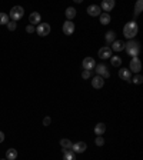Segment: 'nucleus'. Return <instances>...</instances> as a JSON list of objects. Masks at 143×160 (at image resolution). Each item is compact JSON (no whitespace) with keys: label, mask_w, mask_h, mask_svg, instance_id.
<instances>
[{"label":"nucleus","mask_w":143,"mask_h":160,"mask_svg":"<svg viewBox=\"0 0 143 160\" xmlns=\"http://www.w3.org/2000/svg\"><path fill=\"white\" fill-rule=\"evenodd\" d=\"M0 160H7V159H0Z\"/></svg>","instance_id":"72a5a7b5"},{"label":"nucleus","mask_w":143,"mask_h":160,"mask_svg":"<svg viewBox=\"0 0 143 160\" xmlns=\"http://www.w3.org/2000/svg\"><path fill=\"white\" fill-rule=\"evenodd\" d=\"M63 33L66 34V36H72L73 34V32H74V23L73 22H70V20H66L63 23Z\"/></svg>","instance_id":"6e6552de"},{"label":"nucleus","mask_w":143,"mask_h":160,"mask_svg":"<svg viewBox=\"0 0 143 160\" xmlns=\"http://www.w3.org/2000/svg\"><path fill=\"white\" fill-rule=\"evenodd\" d=\"M86 149L87 146L84 142H77V143H73V146H72V152L73 153H83Z\"/></svg>","instance_id":"9d476101"},{"label":"nucleus","mask_w":143,"mask_h":160,"mask_svg":"<svg viewBox=\"0 0 143 160\" xmlns=\"http://www.w3.org/2000/svg\"><path fill=\"white\" fill-rule=\"evenodd\" d=\"M26 32H27V33H33V32H34V27L32 26V24H27V26H26Z\"/></svg>","instance_id":"2f4dec72"},{"label":"nucleus","mask_w":143,"mask_h":160,"mask_svg":"<svg viewBox=\"0 0 143 160\" xmlns=\"http://www.w3.org/2000/svg\"><path fill=\"white\" fill-rule=\"evenodd\" d=\"M110 49L113 50V52H122L125 49V43L123 40H115L113 43H112V47Z\"/></svg>","instance_id":"dca6fc26"},{"label":"nucleus","mask_w":143,"mask_h":160,"mask_svg":"<svg viewBox=\"0 0 143 160\" xmlns=\"http://www.w3.org/2000/svg\"><path fill=\"white\" fill-rule=\"evenodd\" d=\"M40 20H42V16H40L39 12H32V13H30L29 22H30V24H32V26H33V24H39Z\"/></svg>","instance_id":"2eb2a0df"},{"label":"nucleus","mask_w":143,"mask_h":160,"mask_svg":"<svg viewBox=\"0 0 143 160\" xmlns=\"http://www.w3.org/2000/svg\"><path fill=\"white\" fill-rule=\"evenodd\" d=\"M137 32H139V26H137V23L135 20L127 22L123 27V34H125V37L129 40H133V37L137 34Z\"/></svg>","instance_id":"f257e3e1"},{"label":"nucleus","mask_w":143,"mask_h":160,"mask_svg":"<svg viewBox=\"0 0 143 160\" xmlns=\"http://www.w3.org/2000/svg\"><path fill=\"white\" fill-rule=\"evenodd\" d=\"M94 70H96L97 76L103 77V79H109V77H110L109 69L106 67V64H96V66H94Z\"/></svg>","instance_id":"423d86ee"},{"label":"nucleus","mask_w":143,"mask_h":160,"mask_svg":"<svg viewBox=\"0 0 143 160\" xmlns=\"http://www.w3.org/2000/svg\"><path fill=\"white\" fill-rule=\"evenodd\" d=\"M130 82H132V83H135V84H142L143 83V76L142 74H135V77H132V79H130Z\"/></svg>","instance_id":"a878e982"},{"label":"nucleus","mask_w":143,"mask_h":160,"mask_svg":"<svg viewBox=\"0 0 143 160\" xmlns=\"http://www.w3.org/2000/svg\"><path fill=\"white\" fill-rule=\"evenodd\" d=\"M50 30H52V27H50L49 23H42V22H40V23L37 24V27H36V33L39 34V36L44 37V36H47V34L50 33Z\"/></svg>","instance_id":"20e7f679"},{"label":"nucleus","mask_w":143,"mask_h":160,"mask_svg":"<svg viewBox=\"0 0 143 160\" xmlns=\"http://www.w3.org/2000/svg\"><path fill=\"white\" fill-rule=\"evenodd\" d=\"M105 132H106V124L105 123H97L96 126H94V133H96V136H102Z\"/></svg>","instance_id":"6ab92c4d"},{"label":"nucleus","mask_w":143,"mask_h":160,"mask_svg":"<svg viewBox=\"0 0 143 160\" xmlns=\"http://www.w3.org/2000/svg\"><path fill=\"white\" fill-rule=\"evenodd\" d=\"M16 27H17L16 22H9V23H7V29H9L10 32H14V30H16Z\"/></svg>","instance_id":"c756f323"},{"label":"nucleus","mask_w":143,"mask_h":160,"mask_svg":"<svg viewBox=\"0 0 143 160\" xmlns=\"http://www.w3.org/2000/svg\"><path fill=\"white\" fill-rule=\"evenodd\" d=\"M3 142H4V133L0 132V143H3Z\"/></svg>","instance_id":"473e14b6"},{"label":"nucleus","mask_w":143,"mask_h":160,"mask_svg":"<svg viewBox=\"0 0 143 160\" xmlns=\"http://www.w3.org/2000/svg\"><path fill=\"white\" fill-rule=\"evenodd\" d=\"M97 54H99L100 59H103V60L110 59V57H112V49H110L109 46H105V47H102V49H99Z\"/></svg>","instance_id":"1a4fd4ad"},{"label":"nucleus","mask_w":143,"mask_h":160,"mask_svg":"<svg viewBox=\"0 0 143 160\" xmlns=\"http://www.w3.org/2000/svg\"><path fill=\"white\" fill-rule=\"evenodd\" d=\"M64 14H66V19L72 22V19H74L77 13H76V9H74V7H67L66 12H64Z\"/></svg>","instance_id":"aec40b11"},{"label":"nucleus","mask_w":143,"mask_h":160,"mask_svg":"<svg viewBox=\"0 0 143 160\" xmlns=\"http://www.w3.org/2000/svg\"><path fill=\"white\" fill-rule=\"evenodd\" d=\"M82 66H83L84 70H90V72H92V70L94 69V66H96V62H94L93 57L87 56V57H84V59H83V62H82Z\"/></svg>","instance_id":"0eeeda50"},{"label":"nucleus","mask_w":143,"mask_h":160,"mask_svg":"<svg viewBox=\"0 0 143 160\" xmlns=\"http://www.w3.org/2000/svg\"><path fill=\"white\" fill-rule=\"evenodd\" d=\"M115 0H105V2H102V6H100V9L105 10V13H109V12H112L115 7Z\"/></svg>","instance_id":"9b49d317"},{"label":"nucleus","mask_w":143,"mask_h":160,"mask_svg":"<svg viewBox=\"0 0 143 160\" xmlns=\"http://www.w3.org/2000/svg\"><path fill=\"white\" fill-rule=\"evenodd\" d=\"M90 77H92V72H90V70H83V72H82V79L89 80Z\"/></svg>","instance_id":"cd10ccee"},{"label":"nucleus","mask_w":143,"mask_h":160,"mask_svg":"<svg viewBox=\"0 0 143 160\" xmlns=\"http://www.w3.org/2000/svg\"><path fill=\"white\" fill-rule=\"evenodd\" d=\"M94 143H96V146H99V147H102L105 144V139L102 136H97L96 137V140H94Z\"/></svg>","instance_id":"c85d7f7f"},{"label":"nucleus","mask_w":143,"mask_h":160,"mask_svg":"<svg viewBox=\"0 0 143 160\" xmlns=\"http://www.w3.org/2000/svg\"><path fill=\"white\" fill-rule=\"evenodd\" d=\"M105 40H106L107 44H112L115 40H116V33H115L113 30H109L106 33V36H105Z\"/></svg>","instance_id":"a211bd4d"},{"label":"nucleus","mask_w":143,"mask_h":160,"mask_svg":"<svg viewBox=\"0 0 143 160\" xmlns=\"http://www.w3.org/2000/svg\"><path fill=\"white\" fill-rule=\"evenodd\" d=\"M125 50L130 57H137L140 52V43L136 40H129L127 43H125Z\"/></svg>","instance_id":"f03ea898"},{"label":"nucleus","mask_w":143,"mask_h":160,"mask_svg":"<svg viewBox=\"0 0 143 160\" xmlns=\"http://www.w3.org/2000/svg\"><path fill=\"white\" fill-rule=\"evenodd\" d=\"M100 6H97V4H92V6L87 7V14L92 17H96V16H100Z\"/></svg>","instance_id":"f8f14e48"},{"label":"nucleus","mask_w":143,"mask_h":160,"mask_svg":"<svg viewBox=\"0 0 143 160\" xmlns=\"http://www.w3.org/2000/svg\"><path fill=\"white\" fill-rule=\"evenodd\" d=\"M50 123H52V119H50L49 116L44 117L43 119V126H50Z\"/></svg>","instance_id":"7c9ffc66"},{"label":"nucleus","mask_w":143,"mask_h":160,"mask_svg":"<svg viewBox=\"0 0 143 160\" xmlns=\"http://www.w3.org/2000/svg\"><path fill=\"white\" fill-rule=\"evenodd\" d=\"M9 16H10V19H12V22H17V20H20L24 16V9L22 6H14L13 9L10 10Z\"/></svg>","instance_id":"7ed1b4c3"},{"label":"nucleus","mask_w":143,"mask_h":160,"mask_svg":"<svg viewBox=\"0 0 143 160\" xmlns=\"http://www.w3.org/2000/svg\"><path fill=\"white\" fill-rule=\"evenodd\" d=\"M142 10H143V2H142V0H137L136 6H135V12H133L135 17H136L137 14H140V12H142Z\"/></svg>","instance_id":"393cba45"},{"label":"nucleus","mask_w":143,"mask_h":160,"mask_svg":"<svg viewBox=\"0 0 143 160\" xmlns=\"http://www.w3.org/2000/svg\"><path fill=\"white\" fill-rule=\"evenodd\" d=\"M9 23V14L0 13V24H7Z\"/></svg>","instance_id":"bb28decb"},{"label":"nucleus","mask_w":143,"mask_h":160,"mask_svg":"<svg viewBox=\"0 0 143 160\" xmlns=\"http://www.w3.org/2000/svg\"><path fill=\"white\" fill-rule=\"evenodd\" d=\"M63 160H76V153H73L72 150H67L63 153Z\"/></svg>","instance_id":"b1692460"},{"label":"nucleus","mask_w":143,"mask_h":160,"mask_svg":"<svg viewBox=\"0 0 143 160\" xmlns=\"http://www.w3.org/2000/svg\"><path fill=\"white\" fill-rule=\"evenodd\" d=\"M92 86H93L94 89H102V87L105 86V79L100 76H94L93 79H92Z\"/></svg>","instance_id":"4468645a"},{"label":"nucleus","mask_w":143,"mask_h":160,"mask_svg":"<svg viewBox=\"0 0 143 160\" xmlns=\"http://www.w3.org/2000/svg\"><path fill=\"white\" fill-rule=\"evenodd\" d=\"M99 17H100V23L103 24V26H107V24L110 23V20H112L109 13H100Z\"/></svg>","instance_id":"412c9836"},{"label":"nucleus","mask_w":143,"mask_h":160,"mask_svg":"<svg viewBox=\"0 0 143 160\" xmlns=\"http://www.w3.org/2000/svg\"><path fill=\"white\" fill-rule=\"evenodd\" d=\"M17 157V150L16 149H9L6 152V159L7 160H16Z\"/></svg>","instance_id":"5701e85b"},{"label":"nucleus","mask_w":143,"mask_h":160,"mask_svg":"<svg viewBox=\"0 0 143 160\" xmlns=\"http://www.w3.org/2000/svg\"><path fill=\"white\" fill-rule=\"evenodd\" d=\"M60 146H62V152H67V150H72V146H73V143L70 142L69 139H62L60 140Z\"/></svg>","instance_id":"f3484780"},{"label":"nucleus","mask_w":143,"mask_h":160,"mask_svg":"<svg viewBox=\"0 0 143 160\" xmlns=\"http://www.w3.org/2000/svg\"><path fill=\"white\" fill-rule=\"evenodd\" d=\"M119 77L122 80H126V82H130V79H132V72H130L129 69H119Z\"/></svg>","instance_id":"ddd939ff"},{"label":"nucleus","mask_w":143,"mask_h":160,"mask_svg":"<svg viewBox=\"0 0 143 160\" xmlns=\"http://www.w3.org/2000/svg\"><path fill=\"white\" fill-rule=\"evenodd\" d=\"M110 63H112V66L113 67H120L122 66V57L115 54V56L110 57Z\"/></svg>","instance_id":"4be33fe9"},{"label":"nucleus","mask_w":143,"mask_h":160,"mask_svg":"<svg viewBox=\"0 0 143 160\" xmlns=\"http://www.w3.org/2000/svg\"><path fill=\"white\" fill-rule=\"evenodd\" d=\"M129 70L133 72V73H136V74L142 70V62L139 60V57H132L130 64H129Z\"/></svg>","instance_id":"39448f33"}]
</instances>
